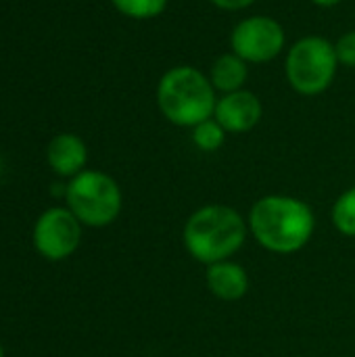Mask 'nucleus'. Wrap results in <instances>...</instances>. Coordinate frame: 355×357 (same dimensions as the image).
<instances>
[{
  "label": "nucleus",
  "instance_id": "nucleus-18",
  "mask_svg": "<svg viewBox=\"0 0 355 357\" xmlns=\"http://www.w3.org/2000/svg\"><path fill=\"white\" fill-rule=\"evenodd\" d=\"M0 357H4V349H2V345H0Z\"/></svg>",
  "mask_w": 355,
  "mask_h": 357
},
{
  "label": "nucleus",
  "instance_id": "nucleus-2",
  "mask_svg": "<svg viewBox=\"0 0 355 357\" xmlns=\"http://www.w3.org/2000/svg\"><path fill=\"white\" fill-rule=\"evenodd\" d=\"M249 224L230 205H205L197 209L182 232L186 251L199 264L211 266L230 259L245 245Z\"/></svg>",
  "mask_w": 355,
  "mask_h": 357
},
{
  "label": "nucleus",
  "instance_id": "nucleus-14",
  "mask_svg": "<svg viewBox=\"0 0 355 357\" xmlns=\"http://www.w3.org/2000/svg\"><path fill=\"white\" fill-rule=\"evenodd\" d=\"M113 6L136 21H144V19H155L159 17L165 8L169 0H111Z\"/></svg>",
  "mask_w": 355,
  "mask_h": 357
},
{
  "label": "nucleus",
  "instance_id": "nucleus-5",
  "mask_svg": "<svg viewBox=\"0 0 355 357\" xmlns=\"http://www.w3.org/2000/svg\"><path fill=\"white\" fill-rule=\"evenodd\" d=\"M69 211L82 222V226L105 228L113 224L123 205L119 184L105 172L84 169L69 180L65 188Z\"/></svg>",
  "mask_w": 355,
  "mask_h": 357
},
{
  "label": "nucleus",
  "instance_id": "nucleus-8",
  "mask_svg": "<svg viewBox=\"0 0 355 357\" xmlns=\"http://www.w3.org/2000/svg\"><path fill=\"white\" fill-rule=\"evenodd\" d=\"M264 115V107L257 94L249 90H236L222 94L216 102L213 117L228 134H245L253 130Z\"/></svg>",
  "mask_w": 355,
  "mask_h": 357
},
{
  "label": "nucleus",
  "instance_id": "nucleus-11",
  "mask_svg": "<svg viewBox=\"0 0 355 357\" xmlns=\"http://www.w3.org/2000/svg\"><path fill=\"white\" fill-rule=\"evenodd\" d=\"M247 77H249V63H245L232 50L226 54H220L213 61L211 71H209L211 86L216 88V92H222V94L243 90V86L247 84Z\"/></svg>",
  "mask_w": 355,
  "mask_h": 357
},
{
  "label": "nucleus",
  "instance_id": "nucleus-4",
  "mask_svg": "<svg viewBox=\"0 0 355 357\" xmlns=\"http://www.w3.org/2000/svg\"><path fill=\"white\" fill-rule=\"evenodd\" d=\"M339 69L335 44L322 36H303L287 52L285 75L291 88L301 96L326 92Z\"/></svg>",
  "mask_w": 355,
  "mask_h": 357
},
{
  "label": "nucleus",
  "instance_id": "nucleus-17",
  "mask_svg": "<svg viewBox=\"0 0 355 357\" xmlns=\"http://www.w3.org/2000/svg\"><path fill=\"white\" fill-rule=\"evenodd\" d=\"M316 6H322V8H331V6H337V4H341L343 0H312Z\"/></svg>",
  "mask_w": 355,
  "mask_h": 357
},
{
  "label": "nucleus",
  "instance_id": "nucleus-15",
  "mask_svg": "<svg viewBox=\"0 0 355 357\" xmlns=\"http://www.w3.org/2000/svg\"><path fill=\"white\" fill-rule=\"evenodd\" d=\"M335 52H337L339 65L355 67V29H352V31H345V33L337 40V44H335Z\"/></svg>",
  "mask_w": 355,
  "mask_h": 357
},
{
  "label": "nucleus",
  "instance_id": "nucleus-16",
  "mask_svg": "<svg viewBox=\"0 0 355 357\" xmlns=\"http://www.w3.org/2000/svg\"><path fill=\"white\" fill-rule=\"evenodd\" d=\"M209 2L222 10H243L249 8L255 0H209Z\"/></svg>",
  "mask_w": 355,
  "mask_h": 357
},
{
  "label": "nucleus",
  "instance_id": "nucleus-13",
  "mask_svg": "<svg viewBox=\"0 0 355 357\" xmlns=\"http://www.w3.org/2000/svg\"><path fill=\"white\" fill-rule=\"evenodd\" d=\"M335 228L345 234V236H355V186L347 188L333 205L331 211Z\"/></svg>",
  "mask_w": 355,
  "mask_h": 357
},
{
  "label": "nucleus",
  "instance_id": "nucleus-1",
  "mask_svg": "<svg viewBox=\"0 0 355 357\" xmlns=\"http://www.w3.org/2000/svg\"><path fill=\"white\" fill-rule=\"evenodd\" d=\"M247 224L257 245L278 255L301 251L312 241L316 230L312 207L289 195L262 197L251 207Z\"/></svg>",
  "mask_w": 355,
  "mask_h": 357
},
{
  "label": "nucleus",
  "instance_id": "nucleus-6",
  "mask_svg": "<svg viewBox=\"0 0 355 357\" xmlns=\"http://www.w3.org/2000/svg\"><path fill=\"white\" fill-rule=\"evenodd\" d=\"M287 44L285 27L268 15H251L230 31V48L249 65L274 61Z\"/></svg>",
  "mask_w": 355,
  "mask_h": 357
},
{
  "label": "nucleus",
  "instance_id": "nucleus-3",
  "mask_svg": "<svg viewBox=\"0 0 355 357\" xmlns=\"http://www.w3.org/2000/svg\"><path fill=\"white\" fill-rule=\"evenodd\" d=\"M218 92L209 75L192 65L167 69L157 84V107L161 115L178 128H195L213 117Z\"/></svg>",
  "mask_w": 355,
  "mask_h": 357
},
{
  "label": "nucleus",
  "instance_id": "nucleus-12",
  "mask_svg": "<svg viewBox=\"0 0 355 357\" xmlns=\"http://www.w3.org/2000/svg\"><path fill=\"white\" fill-rule=\"evenodd\" d=\"M226 134L228 132L216 121V117H209L192 128V144L203 153H216L226 142Z\"/></svg>",
  "mask_w": 355,
  "mask_h": 357
},
{
  "label": "nucleus",
  "instance_id": "nucleus-9",
  "mask_svg": "<svg viewBox=\"0 0 355 357\" xmlns=\"http://www.w3.org/2000/svg\"><path fill=\"white\" fill-rule=\"evenodd\" d=\"M46 159L52 172L61 178H75L88 161L86 142L75 134H59L46 149Z\"/></svg>",
  "mask_w": 355,
  "mask_h": 357
},
{
  "label": "nucleus",
  "instance_id": "nucleus-10",
  "mask_svg": "<svg viewBox=\"0 0 355 357\" xmlns=\"http://www.w3.org/2000/svg\"><path fill=\"white\" fill-rule=\"evenodd\" d=\"M205 280H207V289L211 291V295L222 301H239L249 291L247 270L232 259L207 266Z\"/></svg>",
  "mask_w": 355,
  "mask_h": 357
},
{
  "label": "nucleus",
  "instance_id": "nucleus-7",
  "mask_svg": "<svg viewBox=\"0 0 355 357\" xmlns=\"http://www.w3.org/2000/svg\"><path fill=\"white\" fill-rule=\"evenodd\" d=\"M82 241V222L69 207H52L44 211L33 226L36 251L48 261L71 257Z\"/></svg>",
  "mask_w": 355,
  "mask_h": 357
}]
</instances>
